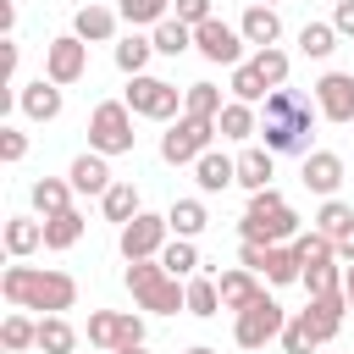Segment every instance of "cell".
Masks as SVG:
<instances>
[{
  "label": "cell",
  "instance_id": "cell-41",
  "mask_svg": "<svg viewBox=\"0 0 354 354\" xmlns=\"http://www.w3.org/2000/svg\"><path fill=\"white\" fill-rule=\"evenodd\" d=\"M343 271H348V266L326 260V266H304V277H299V282H304V293H310V299H321V293H337V288H343Z\"/></svg>",
  "mask_w": 354,
  "mask_h": 354
},
{
  "label": "cell",
  "instance_id": "cell-24",
  "mask_svg": "<svg viewBox=\"0 0 354 354\" xmlns=\"http://www.w3.org/2000/svg\"><path fill=\"white\" fill-rule=\"evenodd\" d=\"M28 199H33V210L50 221V216L72 210V183H66V177H39V183L28 188Z\"/></svg>",
  "mask_w": 354,
  "mask_h": 354
},
{
  "label": "cell",
  "instance_id": "cell-36",
  "mask_svg": "<svg viewBox=\"0 0 354 354\" xmlns=\"http://www.w3.org/2000/svg\"><path fill=\"white\" fill-rule=\"evenodd\" d=\"M160 266H166L177 282H188V277L199 271V249H194V238H171V243L160 249Z\"/></svg>",
  "mask_w": 354,
  "mask_h": 354
},
{
  "label": "cell",
  "instance_id": "cell-48",
  "mask_svg": "<svg viewBox=\"0 0 354 354\" xmlns=\"http://www.w3.org/2000/svg\"><path fill=\"white\" fill-rule=\"evenodd\" d=\"M337 260H348V266H354V227L337 238Z\"/></svg>",
  "mask_w": 354,
  "mask_h": 354
},
{
  "label": "cell",
  "instance_id": "cell-33",
  "mask_svg": "<svg viewBox=\"0 0 354 354\" xmlns=\"http://www.w3.org/2000/svg\"><path fill=\"white\" fill-rule=\"evenodd\" d=\"M83 227H88L83 210H61V216H50V221H44V249H55V254L72 249V243L83 238Z\"/></svg>",
  "mask_w": 354,
  "mask_h": 354
},
{
  "label": "cell",
  "instance_id": "cell-22",
  "mask_svg": "<svg viewBox=\"0 0 354 354\" xmlns=\"http://www.w3.org/2000/svg\"><path fill=\"white\" fill-rule=\"evenodd\" d=\"M33 249H44V221H33V216H6V254H11V260H28Z\"/></svg>",
  "mask_w": 354,
  "mask_h": 354
},
{
  "label": "cell",
  "instance_id": "cell-15",
  "mask_svg": "<svg viewBox=\"0 0 354 354\" xmlns=\"http://www.w3.org/2000/svg\"><path fill=\"white\" fill-rule=\"evenodd\" d=\"M216 288H221V310H232V315H243V310L266 293V282H260L249 266H227V271L216 277Z\"/></svg>",
  "mask_w": 354,
  "mask_h": 354
},
{
  "label": "cell",
  "instance_id": "cell-40",
  "mask_svg": "<svg viewBox=\"0 0 354 354\" xmlns=\"http://www.w3.org/2000/svg\"><path fill=\"white\" fill-rule=\"evenodd\" d=\"M249 66H254V72L266 77V88H282V83H288V66H293V61H288V50H277V44H271V50H254V55H249Z\"/></svg>",
  "mask_w": 354,
  "mask_h": 354
},
{
  "label": "cell",
  "instance_id": "cell-10",
  "mask_svg": "<svg viewBox=\"0 0 354 354\" xmlns=\"http://www.w3.org/2000/svg\"><path fill=\"white\" fill-rule=\"evenodd\" d=\"M83 72H88V44L77 33H61V39L44 44V77L50 83L72 88V83H83Z\"/></svg>",
  "mask_w": 354,
  "mask_h": 354
},
{
  "label": "cell",
  "instance_id": "cell-39",
  "mask_svg": "<svg viewBox=\"0 0 354 354\" xmlns=\"http://www.w3.org/2000/svg\"><path fill=\"white\" fill-rule=\"evenodd\" d=\"M348 227H354V205H343V199H321V210H315V232H326V238L337 243Z\"/></svg>",
  "mask_w": 354,
  "mask_h": 354
},
{
  "label": "cell",
  "instance_id": "cell-45",
  "mask_svg": "<svg viewBox=\"0 0 354 354\" xmlns=\"http://www.w3.org/2000/svg\"><path fill=\"white\" fill-rule=\"evenodd\" d=\"M171 17L188 22V28H199V22H210L216 11H210V0H171Z\"/></svg>",
  "mask_w": 354,
  "mask_h": 354
},
{
  "label": "cell",
  "instance_id": "cell-20",
  "mask_svg": "<svg viewBox=\"0 0 354 354\" xmlns=\"http://www.w3.org/2000/svg\"><path fill=\"white\" fill-rule=\"evenodd\" d=\"M238 33H243L254 50H271V44L282 39V17H277V6H260V0H254V6L238 17Z\"/></svg>",
  "mask_w": 354,
  "mask_h": 354
},
{
  "label": "cell",
  "instance_id": "cell-7",
  "mask_svg": "<svg viewBox=\"0 0 354 354\" xmlns=\"http://www.w3.org/2000/svg\"><path fill=\"white\" fill-rule=\"evenodd\" d=\"M171 243V227H166V216H149V210H138L127 227H116V249H122V260L133 266V260H160V249Z\"/></svg>",
  "mask_w": 354,
  "mask_h": 354
},
{
  "label": "cell",
  "instance_id": "cell-42",
  "mask_svg": "<svg viewBox=\"0 0 354 354\" xmlns=\"http://www.w3.org/2000/svg\"><path fill=\"white\" fill-rule=\"evenodd\" d=\"M227 88H232V100H243V105H260V100L271 94V88H266V77H260L249 61H243V66H232V83H227Z\"/></svg>",
  "mask_w": 354,
  "mask_h": 354
},
{
  "label": "cell",
  "instance_id": "cell-2",
  "mask_svg": "<svg viewBox=\"0 0 354 354\" xmlns=\"http://www.w3.org/2000/svg\"><path fill=\"white\" fill-rule=\"evenodd\" d=\"M238 238L243 243H288V238H299V216H293V205L277 194V188H266V194H249V210L238 216Z\"/></svg>",
  "mask_w": 354,
  "mask_h": 354
},
{
  "label": "cell",
  "instance_id": "cell-34",
  "mask_svg": "<svg viewBox=\"0 0 354 354\" xmlns=\"http://www.w3.org/2000/svg\"><path fill=\"white\" fill-rule=\"evenodd\" d=\"M149 39H155V55H188L194 50V28L177 22V17H166L160 28H149Z\"/></svg>",
  "mask_w": 354,
  "mask_h": 354
},
{
  "label": "cell",
  "instance_id": "cell-51",
  "mask_svg": "<svg viewBox=\"0 0 354 354\" xmlns=\"http://www.w3.org/2000/svg\"><path fill=\"white\" fill-rule=\"evenodd\" d=\"M122 354H149V348H144V343H138V348H122Z\"/></svg>",
  "mask_w": 354,
  "mask_h": 354
},
{
  "label": "cell",
  "instance_id": "cell-30",
  "mask_svg": "<svg viewBox=\"0 0 354 354\" xmlns=\"http://www.w3.org/2000/svg\"><path fill=\"white\" fill-rule=\"evenodd\" d=\"M116 17L138 33V28H160L171 17V0H116Z\"/></svg>",
  "mask_w": 354,
  "mask_h": 354
},
{
  "label": "cell",
  "instance_id": "cell-19",
  "mask_svg": "<svg viewBox=\"0 0 354 354\" xmlns=\"http://www.w3.org/2000/svg\"><path fill=\"white\" fill-rule=\"evenodd\" d=\"M116 11L111 6H100V0H88V6H77V17H72V33L83 39V44H111L116 39Z\"/></svg>",
  "mask_w": 354,
  "mask_h": 354
},
{
  "label": "cell",
  "instance_id": "cell-44",
  "mask_svg": "<svg viewBox=\"0 0 354 354\" xmlns=\"http://www.w3.org/2000/svg\"><path fill=\"white\" fill-rule=\"evenodd\" d=\"M22 155H28V133L6 122V127H0V160H6V166H17Z\"/></svg>",
  "mask_w": 354,
  "mask_h": 354
},
{
  "label": "cell",
  "instance_id": "cell-53",
  "mask_svg": "<svg viewBox=\"0 0 354 354\" xmlns=\"http://www.w3.org/2000/svg\"><path fill=\"white\" fill-rule=\"evenodd\" d=\"M88 354H105V348H88Z\"/></svg>",
  "mask_w": 354,
  "mask_h": 354
},
{
  "label": "cell",
  "instance_id": "cell-38",
  "mask_svg": "<svg viewBox=\"0 0 354 354\" xmlns=\"http://www.w3.org/2000/svg\"><path fill=\"white\" fill-rule=\"evenodd\" d=\"M293 254H299V266H326V260H337V243L326 238V232H299L293 238Z\"/></svg>",
  "mask_w": 354,
  "mask_h": 354
},
{
  "label": "cell",
  "instance_id": "cell-31",
  "mask_svg": "<svg viewBox=\"0 0 354 354\" xmlns=\"http://www.w3.org/2000/svg\"><path fill=\"white\" fill-rule=\"evenodd\" d=\"M221 105H227V100H221V88H216V83H188V88H183V116L216 122V116H221Z\"/></svg>",
  "mask_w": 354,
  "mask_h": 354
},
{
  "label": "cell",
  "instance_id": "cell-32",
  "mask_svg": "<svg viewBox=\"0 0 354 354\" xmlns=\"http://www.w3.org/2000/svg\"><path fill=\"white\" fill-rule=\"evenodd\" d=\"M100 210H105V221H116V227H127L138 210H144V199H138V188L133 183H111V194L100 199Z\"/></svg>",
  "mask_w": 354,
  "mask_h": 354
},
{
  "label": "cell",
  "instance_id": "cell-16",
  "mask_svg": "<svg viewBox=\"0 0 354 354\" xmlns=\"http://www.w3.org/2000/svg\"><path fill=\"white\" fill-rule=\"evenodd\" d=\"M17 105H22V116H28V122H55L66 100H61V83L33 77V83H22V88H17Z\"/></svg>",
  "mask_w": 354,
  "mask_h": 354
},
{
  "label": "cell",
  "instance_id": "cell-21",
  "mask_svg": "<svg viewBox=\"0 0 354 354\" xmlns=\"http://www.w3.org/2000/svg\"><path fill=\"white\" fill-rule=\"evenodd\" d=\"M271 177H277V155H271L266 144H254V149H243V155H238V188L266 194V188H271Z\"/></svg>",
  "mask_w": 354,
  "mask_h": 354
},
{
  "label": "cell",
  "instance_id": "cell-26",
  "mask_svg": "<svg viewBox=\"0 0 354 354\" xmlns=\"http://www.w3.org/2000/svg\"><path fill=\"white\" fill-rule=\"evenodd\" d=\"M0 348H6V354H28V348H39V321H33L28 310H11V315L0 321Z\"/></svg>",
  "mask_w": 354,
  "mask_h": 354
},
{
  "label": "cell",
  "instance_id": "cell-3",
  "mask_svg": "<svg viewBox=\"0 0 354 354\" xmlns=\"http://www.w3.org/2000/svg\"><path fill=\"white\" fill-rule=\"evenodd\" d=\"M122 282H127V293H133L138 310H155V315H177V310H188V288H183L160 260H133Z\"/></svg>",
  "mask_w": 354,
  "mask_h": 354
},
{
  "label": "cell",
  "instance_id": "cell-27",
  "mask_svg": "<svg viewBox=\"0 0 354 354\" xmlns=\"http://www.w3.org/2000/svg\"><path fill=\"white\" fill-rule=\"evenodd\" d=\"M216 133H221V138H232V144H243L249 133H260V116H254V105H243V100H227V105H221V116H216Z\"/></svg>",
  "mask_w": 354,
  "mask_h": 354
},
{
  "label": "cell",
  "instance_id": "cell-12",
  "mask_svg": "<svg viewBox=\"0 0 354 354\" xmlns=\"http://www.w3.org/2000/svg\"><path fill=\"white\" fill-rule=\"evenodd\" d=\"M315 111L326 122H354V72H321L315 77Z\"/></svg>",
  "mask_w": 354,
  "mask_h": 354
},
{
  "label": "cell",
  "instance_id": "cell-28",
  "mask_svg": "<svg viewBox=\"0 0 354 354\" xmlns=\"http://www.w3.org/2000/svg\"><path fill=\"white\" fill-rule=\"evenodd\" d=\"M260 277H266L271 288H288V282H299V277H304V266H299L293 243H271V249H266V266H260Z\"/></svg>",
  "mask_w": 354,
  "mask_h": 354
},
{
  "label": "cell",
  "instance_id": "cell-17",
  "mask_svg": "<svg viewBox=\"0 0 354 354\" xmlns=\"http://www.w3.org/2000/svg\"><path fill=\"white\" fill-rule=\"evenodd\" d=\"M66 183H72V194H94V199H105L111 194V166H105V155H94V149H83L72 166H66Z\"/></svg>",
  "mask_w": 354,
  "mask_h": 354
},
{
  "label": "cell",
  "instance_id": "cell-6",
  "mask_svg": "<svg viewBox=\"0 0 354 354\" xmlns=\"http://www.w3.org/2000/svg\"><path fill=\"white\" fill-rule=\"evenodd\" d=\"M210 138H216V122L177 116V122H166V133H160V160H166V166H194V160L210 149Z\"/></svg>",
  "mask_w": 354,
  "mask_h": 354
},
{
  "label": "cell",
  "instance_id": "cell-52",
  "mask_svg": "<svg viewBox=\"0 0 354 354\" xmlns=\"http://www.w3.org/2000/svg\"><path fill=\"white\" fill-rule=\"evenodd\" d=\"M260 6H282V0H260Z\"/></svg>",
  "mask_w": 354,
  "mask_h": 354
},
{
  "label": "cell",
  "instance_id": "cell-25",
  "mask_svg": "<svg viewBox=\"0 0 354 354\" xmlns=\"http://www.w3.org/2000/svg\"><path fill=\"white\" fill-rule=\"evenodd\" d=\"M166 227H171V238H199V232L210 227V210H205V199H171V210H166Z\"/></svg>",
  "mask_w": 354,
  "mask_h": 354
},
{
  "label": "cell",
  "instance_id": "cell-18",
  "mask_svg": "<svg viewBox=\"0 0 354 354\" xmlns=\"http://www.w3.org/2000/svg\"><path fill=\"white\" fill-rule=\"evenodd\" d=\"M194 183H199V194H227V188L238 183V155L205 149V155L194 160Z\"/></svg>",
  "mask_w": 354,
  "mask_h": 354
},
{
  "label": "cell",
  "instance_id": "cell-23",
  "mask_svg": "<svg viewBox=\"0 0 354 354\" xmlns=\"http://www.w3.org/2000/svg\"><path fill=\"white\" fill-rule=\"evenodd\" d=\"M116 72L122 77H144V66H149V55H155V39L149 33H127V39H116Z\"/></svg>",
  "mask_w": 354,
  "mask_h": 354
},
{
  "label": "cell",
  "instance_id": "cell-47",
  "mask_svg": "<svg viewBox=\"0 0 354 354\" xmlns=\"http://www.w3.org/2000/svg\"><path fill=\"white\" fill-rule=\"evenodd\" d=\"M0 28H6V39H11V28H17V0H0Z\"/></svg>",
  "mask_w": 354,
  "mask_h": 354
},
{
  "label": "cell",
  "instance_id": "cell-13",
  "mask_svg": "<svg viewBox=\"0 0 354 354\" xmlns=\"http://www.w3.org/2000/svg\"><path fill=\"white\" fill-rule=\"evenodd\" d=\"M299 183H304L310 194H321V199H337V188H343V155H332V149H310L304 166H299Z\"/></svg>",
  "mask_w": 354,
  "mask_h": 354
},
{
  "label": "cell",
  "instance_id": "cell-9",
  "mask_svg": "<svg viewBox=\"0 0 354 354\" xmlns=\"http://www.w3.org/2000/svg\"><path fill=\"white\" fill-rule=\"evenodd\" d=\"M138 343H144V321L133 310H88V348L122 354V348H138Z\"/></svg>",
  "mask_w": 354,
  "mask_h": 354
},
{
  "label": "cell",
  "instance_id": "cell-46",
  "mask_svg": "<svg viewBox=\"0 0 354 354\" xmlns=\"http://www.w3.org/2000/svg\"><path fill=\"white\" fill-rule=\"evenodd\" d=\"M332 28H337V39H354V0L332 6Z\"/></svg>",
  "mask_w": 354,
  "mask_h": 354
},
{
  "label": "cell",
  "instance_id": "cell-4",
  "mask_svg": "<svg viewBox=\"0 0 354 354\" xmlns=\"http://www.w3.org/2000/svg\"><path fill=\"white\" fill-rule=\"evenodd\" d=\"M133 144H138V133H133V111H127V100H105V105H94V116H88V149L94 155H133Z\"/></svg>",
  "mask_w": 354,
  "mask_h": 354
},
{
  "label": "cell",
  "instance_id": "cell-29",
  "mask_svg": "<svg viewBox=\"0 0 354 354\" xmlns=\"http://www.w3.org/2000/svg\"><path fill=\"white\" fill-rule=\"evenodd\" d=\"M39 348L44 354H77V326L66 315H39Z\"/></svg>",
  "mask_w": 354,
  "mask_h": 354
},
{
  "label": "cell",
  "instance_id": "cell-11",
  "mask_svg": "<svg viewBox=\"0 0 354 354\" xmlns=\"http://www.w3.org/2000/svg\"><path fill=\"white\" fill-rule=\"evenodd\" d=\"M243 33L238 28H227L221 17H210V22H199L194 28V50L205 55V61H216V66H243Z\"/></svg>",
  "mask_w": 354,
  "mask_h": 354
},
{
  "label": "cell",
  "instance_id": "cell-5",
  "mask_svg": "<svg viewBox=\"0 0 354 354\" xmlns=\"http://www.w3.org/2000/svg\"><path fill=\"white\" fill-rule=\"evenodd\" d=\"M127 111L133 116H149V122H177L183 116V88L177 83H166V77H127Z\"/></svg>",
  "mask_w": 354,
  "mask_h": 354
},
{
  "label": "cell",
  "instance_id": "cell-35",
  "mask_svg": "<svg viewBox=\"0 0 354 354\" xmlns=\"http://www.w3.org/2000/svg\"><path fill=\"white\" fill-rule=\"evenodd\" d=\"M183 288H188V315H199V321L221 315V288H216V277H188Z\"/></svg>",
  "mask_w": 354,
  "mask_h": 354
},
{
  "label": "cell",
  "instance_id": "cell-8",
  "mask_svg": "<svg viewBox=\"0 0 354 354\" xmlns=\"http://www.w3.org/2000/svg\"><path fill=\"white\" fill-rule=\"evenodd\" d=\"M282 326H288V310H282L271 293H260L243 315H232V337H238V348H266L271 337H282Z\"/></svg>",
  "mask_w": 354,
  "mask_h": 354
},
{
  "label": "cell",
  "instance_id": "cell-49",
  "mask_svg": "<svg viewBox=\"0 0 354 354\" xmlns=\"http://www.w3.org/2000/svg\"><path fill=\"white\" fill-rule=\"evenodd\" d=\"M343 293H348V310H354V266L343 271Z\"/></svg>",
  "mask_w": 354,
  "mask_h": 354
},
{
  "label": "cell",
  "instance_id": "cell-43",
  "mask_svg": "<svg viewBox=\"0 0 354 354\" xmlns=\"http://www.w3.org/2000/svg\"><path fill=\"white\" fill-rule=\"evenodd\" d=\"M277 343H282V354H315V348H321L304 315H288V326H282V337H277Z\"/></svg>",
  "mask_w": 354,
  "mask_h": 354
},
{
  "label": "cell",
  "instance_id": "cell-37",
  "mask_svg": "<svg viewBox=\"0 0 354 354\" xmlns=\"http://www.w3.org/2000/svg\"><path fill=\"white\" fill-rule=\"evenodd\" d=\"M299 50H304L310 61H326V55L337 50V28H332V22H304V28H299Z\"/></svg>",
  "mask_w": 354,
  "mask_h": 354
},
{
  "label": "cell",
  "instance_id": "cell-1",
  "mask_svg": "<svg viewBox=\"0 0 354 354\" xmlns=\"http://www.w3.org/2000/svg\"><path fill=\"white\" fill-rule=\"evenodd\" d=\"M0 293L11 310H39V315H66L77 304V282L55 266H6Z\"/></svg>",
  "mask_w": 354,
  "mask_h": 354
},
{
  "label": "cell",
  "instance_id": "cell-14",
  "mask_svg": "<svg viewBox=\"0 0 354 354\" xmlns=\"http://www.w3.org/2000/svg\"><path fill=\"white\" fill-rule=\"evenodd\" d=\"M304 321H310V332H315V343L326 348L337 332H343V315H348V293L337 288V293H321V299H310L304 310H299Z\"/></svg>",
  "mask_w": 354,
  "mask_h": 354
},
{
  "label": "cell",
  "instance_id": "cell-50",
  "mask_svg": "<svg viewBox=\"0 0 354 354\" xmlns=\"http://www.w3.org/2000/svg\"><path fill=\"white\" fill-rule=\"evenodd\" d=\"M183 354H216V348H210V343H194V348H183Z\"/></svg>",
  "mask_w": 354,
  "mask_h": 354
}]
</instances>
